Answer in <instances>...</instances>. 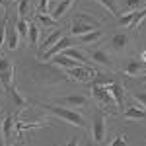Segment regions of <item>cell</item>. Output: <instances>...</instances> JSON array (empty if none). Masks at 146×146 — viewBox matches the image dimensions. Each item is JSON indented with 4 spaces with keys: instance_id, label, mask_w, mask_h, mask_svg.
<instances>
[{
    "instance_id": "cell-1",
    "label": "cell",
    "mask_w": 146,
    "mask_h": 146,
    "mask_svg": "<svg viewBox=\"0 0 146 146\" xmlns=\"http://www.w3.org/2000/svg\"><path fill=\"white\" fill-rule=\"evenodd\" d=\"M31 72V80L39 86H45V88H51V86H58V84H64V82H72L68 80V74L64 70H58L53 64H41L37 62L29 68Z\"/></svg>"
},
{
    "instance_id": "cell-2",
    "label": "cell",
    "mask_w": 146,
    "mask_h": 146,
    "mask_svg": "<svg viewBox=\"0 0 146 146\" xmlns=\"http://www.w3.org/2000/svg\"><path fill=\"white\" fill-rule=\"evenodd\" d=\"M136 45H138V35L133 33V31H129V29L113 33L111 37H109V41H107L109 51H111L113 55H117V56L131 55Z\"/></svg>"
},
{
    "instance_id": "cell-3",
    "label": "cell",
    "mask_w": 146,
    "mask_h": 146,
    "mask_svg": "<svg viewBox=\"0 0 146 146\" xmlns=\"http://www.w3.org/2000/svg\"><path fill=\"white\" fill-rule=\"evenodd\" d=\"M43 107H45L49 113H53L55 117L62 119V121H66L68 125H72V127H78V129H86V127H88L86 117H84L82 113H78L76 109L62 107V105H51V103H45Z\"/></svg>"
},
{
    "instance_id": "cell-4",
    "label": "cell",
    "mask_w": 146,
    "mask_h": 146,
    "mask_svg": "<svg viewBox=\"0 0 146 146\" xmlns=\"http://www.w3.org/2000/svg\"><path fill=\"white\" fill-rule=\"evenodd\" d=\"M90 136L94 138V142L98 146L105 144V140H107V115L101 107H96V111H94Z\"/></svg>"
},
{
    "instance_id": "cell-5",
    "label": "cell",
    "mask_w": 146,
    "mask_h": 146,
    "mask_svg": "<svg viewBox=\"0 0 146 146\" xmlns=\"http://www.w3.org/2000/svg\"><path fill=\"white\" fill-rule=\"evenodd\" d=\"M100 27V22L96 20V18H92L90 14H84V12H78L76 16H74V20L70 23V33L72 37H80V35L84 33H90L94 29H98Z\"/></svg>"
},
{
    "instance_id": "cell-6",
    "label": "cell",
    "mask_w": 146,
    "mask_h": 146,
    "mask_svg": "<svg viewBox=\"0 0 146 146\" xmlns=\"http://www.w3.org/2000/svg\"><path fill=\"white\" fill-rule=\"evenodd\" d=\"M144 20H146V6L140 8V10L129 12V14H119V16H117V25H119V27H125V29H129V31H133V33L138 35L140 23L144 22Z\"/></svg>"
},
{
    "instance_id": "cell-7",
    "label": "cell",
    "mask_w": 146,
    "mask_h": 146,
    "mask_svg": "<svg viewBox=\"0 0 146 146\" xmlns=\"http://www.w3.org/2000/svg\"><path fill=\"white\" fill-rule=\"evenodd\" d=\"M55 103L62 107H70V109H86L90 107V98L84 94H68V96L55 98Z\"/></svg>"
},
{
    "instance_id": "cell-8",
    "label": "cell",
    "mask_w": 146,
    "mask_h": 146,
    "mask_svg": "<svg viewBox=\"0 0 146 146\" xmlns=\"http://www.w3.org/2000/svg\"><path fill=\"white\" fill-rule=\"evenodd\" d=\"M74 43H76V37H72V35L64 33L53 47H49V49H47L43 55H39V60H51V58H53L55 55L62 53L64 49H68V47H74Z\"/></svg>"
},
{
    "instance_id": "cell-9",
    "label": "cell",
    "mask_w": 146,
    "mask_h": 146,
    "mask_svg": "<svg viewBox=\"0 0 146 146\" xmlns=\"http://www.w3.org/2000/svg\"><path fill=\"white\" fill-rule=\"evenodd\" d=\"M88 56H90L92 62H96V64H100V66H103V68H109V70L115 68V62H113V56L109 55V51L101 49L100 45L92 47L90 51H88Z\"/></svg>"
},
{
    "instance_id": "cell-10",
    "label": "cell",
    "mask_w": 146,
    "mask_h": 146,
    "mask_svg": "<svg viewBox=\"0 0 146 146\" xmlns=\"http://www.w3.org/2000/svg\"><path fill=\"white\" fill-rule=\"evenodd\" d=\"M66 74L72 76L76 82H90L92 78L100 76V72L96 68H92L90 64H80V66H74V68H66Z\"/></svg>"
},
{
    "instance_id": "cell-11",
    "label": "cell",
    "mask_w": 146,
    "mask_h": 146,
    "mask_svg": "<svg viewBox=\"0 0 146 146\" xmlns=\"http://www.w3.org/2000/svg\"><path fill=\"white\" fill-rule=\"evenodd\" d=\"M123 74H127V76H131V78H136V76H140L142 72H146V62H142L140 60V56L136 58V56H129L127 60H125L123 64Z\"/></svg>"
},
{
    "instance_id": "cell-12",
    "label": "cell",
    "mask_w": 146,
    "mask_h": 146,
    "mask_svg": "<svg viewBox=\"0 0 146 146\" xmlns=\"http://www.w3.org/2000/svg\"><path fill=\"white\" fill-rule=\"evenodd\" d=\"M101 39H103V31L101 29H94L90 33H84L80 37H76V45L82 47V49H92V47L100 45Z\"/></svg>"
},
{
    "instance_id": "cell-13",
    "label": "cell",
    "mask_w": 146,
    "mask_h": 146,
    "mask_svg": "<svg viewBox=\"0 0 146 146\" xmlns=\"http://www.w3.org/2000/svg\"><path fill=\"white\" fill-rule=\"evenodd\" d=\"M92 94L94 98L100 101V105H105V107H111L115 105V100H113L111 92L107 86H101V84H92Z\"/></svg>"
},
{
    "instance_id": "cell-14",
    "label": "cell",
    "mask_w": 146,
    "mask_h": 146,
    "mask_svg": "<svg viewBox=\"0 0 146 146\" xmlns=\"http://www.w3.org/2000/svg\"><path fill=\"white\" fill-rule=\"evenodd\" d=\"M14 129H16V121H14V115H6L2 119V140L6 144H10L14 140Z\"/></svg>"
},
{
    "instance_id": "cell-15",
    "label": "cell",
    "mask_w": 146,
    "mask_h": 146,
    "mask_svg": "<svg viewBox=\"0 0 146 146\" xmlns=\"http://www.w3.org/2000/svg\"><path fill=\"white\" fill-rule=\"evenodd\" d=\"M107 88H109L113 100H115L117 109H125V86H123V84H119V82L115 80L111 86H107Z\"/></svg>"
},
{
    "instance_id": "cell-16",
    "label": "cell",
    "mask_w": 146,
    "mask_h": 146,
    "mask_svg": "<svg viewBox=\"0 0 146 146\" xmlns=\"http://www.w3.org/2000/svg\"><path fill=\"white\" fill-rule=\"evenodd\" d=\"M123 117L127 121H146V109L140 105H131L123 111Z\"/></svg>"
},
{
    "instance_id": "cell-17",
    "label": "cell",
    "mask_w": 146,
    "mask_h": 146,
    "mask_svg": "<svg viewBox=\"0 0 146 146\" xmlns=\"http://www.w3.org/2000/svg\"><path fill=\"white\" fill-rule=\"evenodd\" d=\"M6 94L12 98V101H14V105H16V109H18V111H22V109H25V107H29V105H31V101L25 100L22 94L18 92V88H16L14 84H12V88L6 92Z\"/></svg>"
},
{
    "instance_id": "cell-18",
    "label": "cell",
    "mask_w": 146,
    "mask_h": 146,
    "mask_svg": "<svg viewBox=\"0 0 146 146\" xmlns=\"http://www.w3.org/2000/svg\"><path fill=\"white\" fill-rule=\"evenodd\" d=\"M20 33H18V29H16V23L12 25V27H8V31H6V41H4V45H6V49L8 51H16L18 47H20Z\"/></svg>"
},
{
    "instance_id": "cell-19",
    "label": "cell",
    "mask_w": 146,
    "mask_h": 146,
    "mask_svg": "<svg viewBox=\"0 0 146 146\" xmlns=\"http://www.w3.org/2000/svg\"><path fill=\"white\" fill-rule=\"evenodd\" d=\"M66 56H70V58H74V60H78L80 64H90V56L84 53V49L82 47H68V49H64L62 51Z\"/></svg>"
},
{
    "instance_id": "cell-20",
    "label": "cell",
    "mask_w": 146,
    "mask_h": 146,
    "mask_svg": "<svg viewBox=\"0 0 146 146\" xmlns=\"http://www.w3.org/2000/svg\"><path fill=\"white\" fill-rule=\"evenodd\" d=\"M62 35H64V29H62V27H55V31H53V33H51V35H49V37L45 39V41L41 43V47H39V55H43V53H45L49 47H53L56 41L62 37ZM39 55H37V56H39Z\"/></svg>"
},
{
    "instance_id": "cell-21",
    "label": "cell",
    "mask_w": 146,
    "mask_h": 146,
    "mask_svg": "<svg viewBox=\"0 0 146 146\" xmlns=\"http://www.w3.org/2000/svg\"><path fill=\"white\" fill-rule=\"evenodd\" d=\"M51 60H53V64H55V66H62L64 70H66V68L80 66V62H78V60H74V58L66 56L64 53H58V55H55L53 58H51Z\"/></svg>"
},
{
    "instance_id": "cell-22",
    "label": "cell",
    "mask_w": 146,
    "mask_h": 146,
    "mask_svg": "<svg viewBox=\"0 0 146 146\" xmlns=\"http://www.w3.org/2000/svg\"><path fill=\"white\" fill-rule=\"evenodd\" d=\"M74 2H76V0H60V2L55 6V10H53V18H55L56 22L62 20V18L68 14V10L74 6Z\"/></svg>"
},
{
    "instance_id": "cell-23",
    "label": "cell",
    "mask_w": 146,
    "mask_h": 146,
    "mask_svg": "<svg viewBox=\"0 0 146 146\" xmlns=\"http://www.w3.org/2000/svg\"><path fill=\"white\" fill-rule=\"evenodd\" d=\"M27 39L33 47L39 45V23L29 18V29H27Z\"/></svg>"
},
{
    "instance_id": "cell-24",
    "label": "cell",
    "mask_w": 146,
    "mask_h": 146,
    "mask_svg": "<svg viewBox=\"0 0 146 146\" xmlns=\"http://www.w3.org/2000/svg\"><path fill=\"white\" fill-rule=\"evenodd\" d=\"M14 84V66L8 68V70H2L0 72V86L4 88V92H8Z\"/></svg>"
},
{
    "instance_id": "cell-25",
    "label": "cell",
    "mask_w": 146,
    "mask_h": 146,
    "mask_svg": "<svg viewBox=\"0 0 146 146\" xmlns=\"http://www.w3.org/2000/svg\"><path fill=\"white\" fill-rule=\"evenodd\" d=\"M29 12L33 14L31 0H20L18 2V18H29Z\"/></svg>"
},
{
    "instance_id": "cell-26",
    "label": "cell",
    "mask_w": 146,
    "mask_h": 146,
    "mask_svg": "<svg viewBox=\"0 0 146 146\" xmlns=\"http://www.w3.org/2000/svg\"><path fill=\"white\" fill-rule=\"evenodd\" d=\"M8 23H10V12H8V8H6V12H4V18H2V22H0V47L4 45V41H6Z\"/></svg>"
},
{
    "instance_id": "cell-27",
    "label": "cell",
    "mask_w": 146,
    "mask_h": 146,
    "mask_svg": "<svg viewBox=\"0 0 146 146\" xmlns=\"http://www.w3.org/2000/svg\"><path fill=\"white\" fill-rule=\"evenodd\" d=\"M35 18H37V22L41 23V25H45V27H55L56 25V20L53 16H49V14H41V12H35Z\"/></svg>"
},
{
    "instance_id": "cell-28",
    "label": "cell",
    "mask_w": 146,
    "mask_h": 146,
    "mask_svg": "<svg viewBox=\"0 0 146 146\" xmlns=\"http://www.w3.org/2000/svg\"><path fill=\"white\" fill-rule=\"evenodd\" d=\"M98 2H100L103 8H107V10L111 12V16H115V18L121 14V12H119V8H117V2H115V0H98Z\"/></svg>"
},
{
    "instance_id": "cell-29",
    "label": "cell",
    "mask_w": 146,
    "mask_h": 146,
    "mask_svg": "<svg viewBox=\"0 0 146 146\" xmlns=\"http://www.w3.org/2000/svg\"><path fill=\"white\" fill-rule=\"evenodd\" d=\"M146 6V2L144 0H127V2H125V8H127V10H140V8H144Z\"/></svg>"
},
{
    "instance_id": "cell-30",
    "label": "cell",
    "mask_w": 146,
    "mask_h": 146,
    "mask_svg": "<svg viewBox=\"0 0 146 146\" xmlns=\"http://www.w3.org/2000/svg\"><path fill=\"white\" fill-rule=\"evenodd\" d=\"M107 146H129V142H127V135H123V133H119V135L113 138L111 142Z\"/></svg>"
},
{
    "instance_id": "cell-31",
    "label": "cell",
    "mask_w": 146,
    "mask_h": 146,
    "mask_svg": "<svg viewBox=\"0 0 146 146\" xmlns=\"http://www.w3.org/2000/svg\"><path fill=\"white\" fill-rule=\"evenodd\" d=\"M133 100H135L136 103H140V107L146 109V92H135V94H133Z\"/></svg>"
},
{
    "instance_id": "cell-32",
    "label": "cell",
    "mask_w": 146,
    "mask_h": 146,
    "mask_svg": "<svg viewBox=\"0 0 146 146\" xmlns=\"http://www.w3.org/2000/svg\"><path fill=\"white\" fill-rule=\"evenodd\" d=\"M8 68H12V62L2 55V56H0V72H2V70H8Z\"/></svg>"
},
{
    "instance_id": "cell-33",
    "label": "cell",
    "mask_w": 146,
    "mask_h": 146,
    "mask_svg": "<svg viewBox=\"0 0 146 146\" xmlns=\"http://www.w3.org/2000/svg\"><path fill=\"white\" fill-rule=\"evenodd\" d=\"M47 8H49V0H39V4H37V10H35V12H41V14H45Z\"/></svg>"
},
{
    "instance_id": "cell-34",
    "label": "cell",
    "mask_w": 146,
    "mask_h": 146,
    "mask_svg": "<svg viewBox=\"0 0 146 146\" xmlns=\"http://www.w3.org/2000/svg\"><path fill=\"white\" fill-rule=\"evenodd\" d=\"M62 146H80V138L78 136H70L66 140V144H62Z\"/></svg>"
},
{
    "instance_id": "cell-35",
    "label": "cell",
    "mask_w": 146,
    "mask_h": 146,
    "mask_svg": "<svg viewBox=\"0 0 146 146\" xmlns=\"http://www.w3.org/2000/svg\"><path fill=\"white\" fill-rule=\"evenodd\" d=\"M84 146H98L94 142V138L90 136V133H86V138H84Z\"/></svg>"
},
{
    "instance_id": "cell-36",
    "label": "cell",
    "mask_w": 146,
    "mask_h": 146,
    "mask_svg": "<svg viewBox=\"0 0 146 146\" xmlns=\"http://www.w3.org/2000/svg\"><path fill=\"white\" fill-rule=\"evenodd\" d=\"M138 82H140V84H144V86H146V72H142V74L138 76Z\"/></svg>"
},
{
    "instance_id": "cell-37",
    "label": "cell",
    "mask_w": 146,
    "mask_h": 146,
    "mask_svg": "<svg viewBox=\"0 0 146 146\" xmlns=\"http://www.w3.org/2000/svg\"><path fill=\"white\" fill-rule=\"evenodd\" d=\"M0 6H2V8H8V6H10V0H0Z\"/></svg>"
},
{
    "instance_id": "cell-38",
    "label": "cell",
    "mask_w": 146,
    "mask_h": 146,
    "mask_svg": "<svg viewBox=\"0 0 146 146\" xmlns=\"http://www.w3.org/2000/svg\"><path fill=\"white\" fill-rule=\"evenodd\" d=\"M140 60L146 62V51H140Z\"/></svg>"
},
{
    "instance_id": "cell-39",
    "label": "cell",
    "mask_w": 146,
    "mask_h": 146,
    "mask_svg": "<svg viewBox=\"0 0 146 146\" xmlns=\"http://www.w3.org/2000/svg\"><path fill=\"white\" fill-rule=\"evenodd\" d=\"M10 146H23V138L20 140V142H18V144H10Z\"/></svg>"
},
{
    "instance_id": "cell-40",
    "label": "cell",
    "mask_w": 146,
    "mask_h": 146,
    "mask_svg": "<svg viewBox=\"0 0 146 146\" xmlns=\"http://www.w3.org/2000/svg\"><path fill=\"white\" fill-rule=\"evenodd\" d=\"M2 119H4V117H2V111H0V131H2Z\"/></svg>"
},
{
    "instance_id": "cell-41",
    "label": "cell",
    "mask_w": 146,
    "mask_h": 146,
    "mask_svg": "<svg viewBox=\"0 0 146 146\" xmlns=\"http://www.w3.org/2000/svg\"><path fill=\"white\" fill-rule=\"evenodd\" d=\"M138 146H146V142H144V144H138Z\"/></svg>"
},
{
    "instance_id": "cell-42",
    "label": "cell",
    "mask_w": 146,
    "mask_h": 146,
    "mask_svg": "<svg viewBox=\"0 0 146 146\" xmlns=\"http://www.w3.org/2000/svg\"><path fill=\"white\" fill-rule=\"evenodd\" d=\"M0 111H2V105H0Z\"/></svg>"
},
{
    "instance_id": "cell-43",
    "label": "cell",
    "mask_w": 146,
    "mask_h": 146,
    "mask_svg": "<svg viewBox=\"0 0 146 146\" xmlns=\"http://www.w3.org/2000/svg\"><path fill=\"white\" fill-rule=\"evenodd\" d=\"M0 56H2V53H0Z\"/></svg>"
},
{
    "instance_id": "cell-44",
    "label": "cell",
    "mask_w": 146,
    "mask_h": 146,
    "mask_svg": "<svg viewBox=\"0 0 146 146\" xmlns=\"http://www.w3.org/2000/svg\"><path fill=\"white\" fill-rule=\"evenodd\" d=\"M144 2H146V0H144Z\"/></svg>"
}]
</instances>
